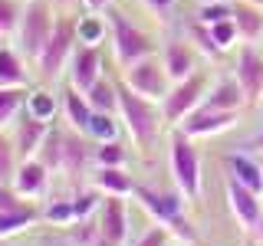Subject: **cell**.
<instances>
[{
    "label": "cell",
    "instance_id": "cell-1",
    "mask_svg": "<svg viewBox=\"0 0 263 246\" xmlns=\"http://www.w3.org/2000/svg\"><path fill=\"white\" fill-rule=\"evenodd\" d=\"M119 118H122V128H125V135L132 138V145L138 151H152L158 135L168 128L164 125V115H161V102H152V98L138 95L122 79H119Z\"/></svg>",
    "mask_w": 263,
    "mask_h": 246
},
{
    "label": "cell",
    "instance_id": "cell-2",
    "mask_svg": "<svg viewBox=\"0 0 263 246\" xmlns=\"http://www.w3.org/2000/svg\"><path fill=\"white\" fill-rule=\"evenodd\" d=\"M40 158L49 164V171L76 177V174H86V164L92 161V141L76 128H56L53 125Z\"/></svg>",
    "mask_w": 263,
    "mask_h": 246
},
{
    "label": "cell",
    "instance_id": "cell-3",
    "mask_svg": "<svg viewBox=\"0 0 263 246\" xmlns=\"http://www.w3.org/2000/svg\"><path fill=\"white\" fill-rule=\"evenodd\" d=\"M79 43V30H76V13H66L60 10L56 16V27L49 33L43 53L36 56V63H33V69H36V76L43 82H56L60 76H66V66L72 59V49Z\"/></svg>",
    "mask_w": 263,
    "mask_h": 246
},
{
    "label": "cell",
    "instance_id": "cell-4",
    "mask_svg": "<svg viewBox=\"0 0 263 246\" xmlns=\"http://www.w3.org/2000/svg\"><path fill=\"white\" fill-rule=\"evenodd\" d=\"M168 161H171V180H175V191L184 197L187 203H197L201 194H204L201 154H197V148H194V138H187L181 128H171Z\"/></svg>",
    "mask_w": 263,
    "mask_h": 246
},
{
    "label": "cell",
    "instance_id": "cell-5",
    "mask_svg": "<svg viewBox=\"0 0 263 246\" xmlns=\"http://www.w3.org/2000/svg\"><path fill=\"white\" fill-rule=\"evenodd\" d=\"M105 20H109V46H112V56H115V66H119V69H125V66L155 53V46H158L155 36L145 33L142 27H135L119 7H109V10H105Z\"/></svg>",
    "mask_w": 263,
    "mask_h": 246
},
{
    "label": "cell",
    "instance_id": "cell-6",
    "mask_svg": "<svg viewBox=\"0 0 263 246\" xmlns=\"http://www.w3.org/2000/svg\"><path fill=\"white\" fill-rule=\"evenodd\" d=\"M56 16H60V10L53 7V0H27L23 4V16H20V27H16L13 46L30 63H36V56L43 53L49 33L56 27Z\"/></svg>",
    "mask_w": 263,
    "mask_h": 246
},
{
    "label": "cell",
    "instance_id": "cell-7",
    "mask_svg": "<svg viewBox=\"0 0 263 246\" xmlns=\"http://www.w3.org/2000/svg\"><path fill=\"white\" fill-rule=\"evenodd\" d=\"M208 92H211V72H208V69H197V72H191L187 79L171 82L168 95L161 98L164 125H168V128H178L181 121L187 118V115L197 112V109L204 105Z\"/></svg>",
    "mask_w": 263,
    "mask_h": 246
},
{
    "label": "cell",
    "instance_id": "cell-8",
    "mask_svg": "<svg viewBox=\"0 0 263 246\" xmlns=\"http://www.w3.org/2000/svg\"><path fill=\"white\" fill-rule=\"evenodd\" d=\"M119 79L125 82L128 89H135L138 95L152 98V102H161V98L168 95V89H171V76H168V69H164L158 53H152V56H145V59L119 69Z\"/></svg>",
    "mask_w": 263,
    "mask_h": 246
},
{
    "label": "cell",
    "instance_id": "cell-9",
    "mask_svg": "<svg viewBox=\"0 0 263 246\" xmlns=\"http://www.w3.org/2000/svg\"><path fill=\"white\" fill-rule=\"evenodd\" d=\"M224 197H227V210L234 213V220L240 223V230L250 240H263V200L257 191L237 184L234 177L224 180Z\"/></svg>",
    "mask_w": 263,
    "mask_h": 246
},
{
    "label": "cell",
    "instance_id": "cell-10",
    "mask_svg": "<svg viewBox=\"0 0 263 246\" xmlns=\"http://www.w3.org/2000/svg\"><path fill=\"white\" fill-rule=\"evenodd\" d=\"M230 76L243 89L247 105L263 102V46L257 43H240L234 49V63H230Z\"/></svg>",
    "mask_w": 263,
    "mask_h": 246
},
{
    "label": "cell",
    "instance_id": "cell-11",
    "mask_svg": "<svg viewBox=\"0 0 263 246\" xmlns=\"http://www.w3.org/2000/svg\"><path fill=\"white\" fill-rule=\"evenodd\" d=\"M99 79H102V46L76 43L72 59L66 66V86L79 89V92H89Z\"/></svg>",
    "mask_w": 263,
    "mask_h": 246
},
{
    "label": "cell",
    "instance_id": "cell-12",
    "mask_svg": "<svg viewBox=\"0 0 263 246\" xmlns=\"http://www.w3.org/2000/svg\"><path fill=\"white\" fill-rule=\"evenodd\" d=\"M135 200H138V207L161 227H171L178 217H184V203H187L178 191L161 194V191H152V187H142V184H138V191H135Z\"/></svg>",
    "mask_w": 263,
    "mask_h": 246
},
{
    "label": "cell",
    "instance_id": "cell-13",
    "mask_svg": "<svg viewBox=\"0 0 263 246\" xmlns=\"http://www.w3.org/2000/svg\"><path fill=\"white\" fill-rule=\"evenodd\" d=\"M237 115H240V112H220V109H208V105H201V109L191 112L178 128L184 131L187 138H194V141H197V138H214V135H220V131L234 128Z\"/></svg>",
    "mask_w": 263,
    "mask_h": 246
},
{
    "label": "cell",
    "instance_id": "cell-14",
    "mask_svg": "<svg viewBox=\"0 0 263 246\" xmlns=\"http://www.w3.org/2000/svg\"><path fill=\"white\" fill-rule=\"evenodd\" d=\"M49 128H53L49 121L33 118L30 112H23L20 118L13 121V145H16V151H20V161L40 158V151H43V145L49 138Z\"/></svg>",
    "mask_w": 263,
    "mask_h": 246
},
{
    "label": "cell",
    "instance_id": "cell-15",
    "mask_svg": "<svg viewBox=\"0 0 263 246\" xmlns=\"http://www.w3.org/2000/svg\"><path fill=\"white\" fill-rule=\"evenodd\" d=\"M99 233L115 246L128 243V207L125 197H102V207H99Z\"/></svg>",
    "mask_w": 263,
    "mask_h": 246
},
{
    "label": "cell",
    "instance_id": "cell-16",
    "mask_svg": "<svg viewBox=\"0 0 263 246\" xmlns=\"http://www.w3.org/2000/svg\"><path fill=\"white\" fill-rule=\"evenodd\" d=\"M161 63H164V69H168L171 82H181V79L191 76V72L201 69V66H197V49L187 43V36H171V39H164V46H161Z\"/></svg>",
    "mask_w": 263,
    "mask_h": 246
},
{
    "label": "cell",
    "instance_id": "cell-17",
    "mask_svg": "<svg viewBox=\"0 0 263 246\" xmlns=\"http://www.w3.org/2000/svg\"><path fill=\"white\" fill-rule=\"evenodd\" d=\"M10 184L16 187L20 197H27V200H40V197H46V191H49V164L43 158L20 161V168H16V174H13Z\"/></svg>",
    "mask_w": 263,
    "mask_h": 246
},
{
    "label": "cell",
    "instance_id": "cell-18",
    "mask_svg": "<svg viewBox=\"0 0 263 246\" xmlns=\"http://www.w3.org/2000/svg\"><path fill=\"white\" fill-rule=\"evenodd\" d=\"M224 171L227 177H234L237 184L250 187V191L263 194V164H260V154H250V151H230L224 154Z\"/></svg>",
    "mask_w": 263,
    "mask_h": 246
},
{
    "label": "cell",
    "instance_id": "cell-19",
    "mask_svg": "<svg viewBox=\"0 0 263 246\" xmlns=\"http://www.w3.org/2000/svg\"><path fill=\"white\" fill-rule=\"evenodd\" d=\"M30 59L16 46H0V86L4 89H27L30 86Z\"/></svg>",
    "mask_w": 263,
    "mask_h": 246
},
{
    "label": "cell",
    "instance_id": "cell-20",
    "mask_svg": "<svg viewBox=\"0 0 263 246\" xmlns=\"http://www.w3.org/2000/svg\"><path fill=\"white\" fill-rule=\"evenodd\" d=\"M89 184L102 197H135V191H138V180L125 168H96Z\"/></svg>",
    "mask_w": 263,
    "mask_h": 246
},
{
    "label": "cell",
    "instance_id": "cell-21",
    "mask_svg": "<svg viewBox=\"0 0 263 246\" xmlns=\"http://www.w3.org/2000/svg\"><path fill=\"white\" fill-rule=\"evenodd\" d=\"M204 105L208 109H220V112H240V109H247V98H243V89L237 86V79L227 72V76L211 82V92L204 98Z\"/></svg>",
    "mask_w": 263,
    "mask_h": 246
},
{
    "label": "cell",
    "instance_id": "cell-22",
    "mask_svg": "<svg viewBox=\"0 0 263 246\" xmlns=\"http://www.w3.org/2000/svg\"><path fill=\"white\" fill-rule=\"evenodd\" d=\"M234 23L243 43L263 46V7L253 0H234Z\"/></svg>",
    "mask_w": 263,
    "mask_h": 246
},
{
    "label": "cell",
    "instance_id": "cell-23",
    "mask_svg": "<svg viewBox=\"0 0 263 246\" xmlns=\"http://www.w3.org/2000/svg\"><path fill=\"white\" fill-rule=\"evenodd\" d=\"M43 223V210L36 207L33 200H27L23 207H13V210H0V240H10L16 233H27L30 227Z\"/></svg>",
    "mask_w": 263,
    "mask_h": 246
},
{
    "label": "cell",
    "instance_id": "cell-24",
    "mask_svg": "<svg viewBox=\"0 0 263 246\" xmlns=\"http://www.w3.org/2000/svg\"><path fill=\"white\" fill-rule=\"evenodd\" d=\"M63 115H66V125L86 135L89 125H92V115H96V109L89 105L86 92H79V89L66 86V89H63Z\"/></svg>",
    "mask_w": 263,
    "mask_h": 246
},
{
    "label": "cell",
    "instance_id": "cell-25",
    "mask_svg": "<svg viewBox=\"0 0 263 246\" xmlns=\"http://www.w3.org/2000/svg\"><path fill=\"white\" fill-rule=\"evenodd\" d=\"M89 105H92L96 112H109V115H119V79H109L102 76L96 82L92 89L86 92Z\"/></svg>",
    "mask_w": 263,
    "mask_h": 246
},
{
    "label": "cell",
    "instance_id": "cell-26",
    "mask_svg": "<svg viewBox=\"0 0 263 246\" xmlns=\"http://www.w3.org/2000/svg\"><path fill=\"white\" fill-rule=\"evenodd\" d=\"M76 30H79V43H89V46H102L109 39V20L105 13H86L76 16Z\"/></svg>",
    "mask_w": 263,
    "mask_h": 246
},
{
    "label": "cell",
    "instance_id": "cell-27",
    "mask_svg": "<svg viewBox=\"0 0 263 246\" xmlns=\"http://www.w3.org/2000/svg\"><path fill=\"white\" fill-rule=\"evenodd\" d=\"M184 36H187V43H191L201 56H208V59H220V56H224L217 49V43H214V36H211V27H208V23H201L197 16L184 23Z\"/></svg>",
    "mask_w": 263,
    "mask_h": 246
},
{
    "label": "cell",
    "instance_id": "cell-28",
    "mask_svg": "<svg viewBox=\"0 0 263 246\" xmlns=\"http://www.w3.org/2000/svg\"><path fill=\"white\" fill-rule=\"evenodd\" d=\"M27 89H4L0 86V128H10L27 112Z\"/></svg>",
    "mask_w": 263,
    "mask_h": 246
},
{
    "label": "cell",
    "instance_id": "cell-29",
    "mask_svg": "<svg viewBox=\"0 0 263 246\" xmlns=\"http://www.w3.org/2000/svg\"><path fill=\"white\" fill-rule=\"evenodd\" d=\"M92 161H96V168H125L128 148L119 138L115 141H99V145H92Z\"/></svg>",
    "mask_w": 263,
    "mask_h": 246
},
{
    "label": "cell",
    "instance_id": "cell-30",
    "mask_svg": "<svg viewBox=\"0 0 263 246\" xmlns=\"http://www.w3.org/2000/svg\"><path fill=\"white\" fill-rule=\"evenodd\" d=\"M60 105L63 102H56V95L49 92V89H33L27 95V112L40 121H53L56 112H60Z\"/></svg>",
    "mask_w": 263,
    "mask_h": 246
},
{
    "label": "cell",
    "instance_id": "cell-31",
    "mask_svg": "<svg viewBox=\"0 0 263 246\" xmlns=\"http://www.w3.org/2000/svg\"><path fill=\"white\" fill-rule=\"evenodd\" d=\"M119 128H122V118H119V115L96 112L92 115V125H89V131H86V138L92 145H99V141H115V138H119Z\"/></svg>",
    "mask_w": 263,
    "mask_h": 246
},
{
    "label": "cell",
    "instance_id": "cell-32",
    "mask_svg": "<svg viewBox=\"0 0 263 246\" xmlns=\"http://www.w3.org/2000/svg\"><path fill=\"white\" fill-rule=\"evenodd\" d=\"M211 36H214V43H217L220 53H234V49L243 43L234 16H230V20H220V23H211Z\"/></svg>",
    "mask_w": 263,
    "mask_h": 246
},
{
    "label": "cell",
    "instance_id": "cell-33",
    "mask_svg": "<svg viewBox=\"0 0 263 246\" xmlns=\"http://www.w3.org/2000/svg\"><path fill=\"white\" fill-rule=\"evenodd\" d=\"M23 4L27 0H0V36L13 39L16 27H20V16H23Z\"/></svg>",
    "mask_w": 263,
    "mask_h": 246
},
{
    "label": "cell",
    "instance_id": "cell-34",
    "mask_svg": "<svg viewBox=\"0 0 263 246\" xmlns=\"http://www.w3.org/2000/svg\"><path fill=\"white\" fill-rule=\"evenodd\" d=\"M16 168H20V151L13 145V135H4L0 128V180H13Z\"/></svg>",
    "mask_w": 263,
    "mask_h": 246
},
{
    "label": "cell",
    "instance_id": "cell-35",
    "mask_svg": "<svg viewBox=\"0 0 263 246\" xmlns=\"http://www.w3.org/2000/svg\"><path fill=\"white\" fill-rule=\"evenodd\" d=\"M69 200H72V217H76V220L96 217L99 207H102V194H99L96 187H89V191H79L76 197H69Z\"/></svg>",
    "mask_w": 263,
    "mask_h": 246
},
{
    "label": "cell",
    "instance_id": "cell-36",
    "mask_svg": "<svg viewBox=\"0 0 263 246\" xmlns=\"http://www.w3.org/2000/svg\"><path fill=\"white\" fill-rule=\"evenodd\" d=\"M43 223L72 227V223H76V217H72V200H49L43 207Z\"/></svg>",
    "mask_w": 263,
    "mask_h": 246
},
{
    "label": "cell",
    "instance_id": "cell-37",
    "mask_svg": "<svg viewBox=\"0 0 263 246\" xmlns=\"http://www.w3.org/2000/svg\"><path fill=\"white\" fill-rule=\"evenodd\" d=\"M197 20L201 23H220V20H230L234 16V0H214V4H201L197 7Z\"/></svg>",
    "mask_w": 263,
    "mask_h": 246
},
{
    "label": "cell",
    "instance_id": "cell-38",
    "mask_svg": "<svg viewBox=\"0 0 263 246\" xmlns=\"http://www.w3.org/2000/svg\"><path fill=\"white\" fill-rule=\"evenodd\" d=\"M132 246H171V233H168L161 223H155V227H148Z\"/></svg>",
    "mask_w": 263,
    "mask_h": 246
},
{
    "label": "cell",
    "instance_id": "cell-39",
    "mask_svg": "<svg viewBox=\"0 0 263 246\" xmlns=\"http://www.w3.org/2000/svg\"><path fill=\"white\" fill-rule=\"evenodd\" d=\"M23 203H27V197L16 194L10 180H0V210H13V207H23Z\"/></svg>",
    "mask_w": 263,
    "mask_h": 246
},
{
    "label": "cell",
    "instance_id": "cell-40",
    "mask_svg": "<svg viewBox=\"0 0 263 246\" xmlns=\"http://www.w3.org/2000/svg\"><path fill=\"white\" fill-rule=\"evenodd\" d=\"M138 4H142L148 13H155L158 20H171V13H175L178 0H138Z\"/></svg>",
    "mask_w": 263,
    "mask_h": 246
},
{
    "label": "cell",
    "instance_id": "cell-41",
    "mask_svg": "<svg viewBox=\"0 0 263 246\" xmlns=\"http://www.w3.org/2000/svg\"><path fill=\"white\" fill-rule=\"evenodd\" d=\"M243 151H250V154H263V125L243 141Z\"/></svg>",
    "mask_w": 263,
    "mask_h": 246
},
{
    "label": "cell",
    "instance_id": "cell-42",
    "mask_svg": "<svg viewBox=\"0 0 263 246\" xmlns=\"http://www.w3.org/2000/svg\"><path fill=\"white\" fill-rule=\"evenodd\" d=\"M109 7H115V0H82V10L86 13H105Z\"/></svg>",
    "mask_w": 263,
    "mask_h": 246
},
{
    "label": "cell",
    "instance_id": "cell-43",
    "mask_svg": "<svg viewBox=\"0 0 263 246\" xmlns=\"http://www.w3.org/2000/svg\"><path fill=\"white\" fill-rule=\"evenodd\" d=\"M53 7H56V10H66V13H72L76 7H82V0H53Z\"/></svg>",
    "mask_w": 263,
    "mask_h": 246
},
{
    "label": "cell",
    "instance_id": "cell-44",
    "mask_svg": "<svg viewBox=\"0 0 263 246\" xmlns=\"http://www.w3.org/2000/svg\"><path fill=\"white\" fill-rule=\"evenodd\" d=\"M53 246H76V243H72V240H56Z\"/></svg>",
    "mask_w": 263,
    "mask_h": 246
},
{
    "label": "cell",
    "instance_id": "cell-45",
    "mask_svg": "<svg viewBox=\"0 0 263 246\" xmlns=\"http://www.w3.org/2000/svg\"><path fill=\"white\" fill-rule=\"evenodd\" d=\"M243 246H257V240H250V236H247V243Z\"/></svg>",
    "mask_w": 263,
    "mask_h": 246
},
{
    "label": "cell",
    "instance_id": "cell-46",
    "mask_svg": "<svg viewBox=\"0 0 263 246\" xmlns=\"http://www.w3.org/2000/svg\"><path fill=\"white\" fill-rule=\"evenodd\" d=\"M197 4H214V0H197Z\"/></svg>",
    "mask_w": 263,
    "mask_h": 246
},
{
    "label": "cell",
    "instance_id": "cell-47",
    "mask_svg": "<svg viewBox=\"0 0 263 246\" xmlns=\"http://www.w3.org/2000/svg\"><path fill=\"white\" fill-rule=\"evenodd\" d=\"M0 246H7V240H0Z\"/></svg>",
    "mask_w": 263,
    "mask_h": 246
},
{
    "label": "cell",
    "instance_id": "cell-48",
    "mask_svg": "<svg viewBox=\"0 0 263 246\" xmlns=\"http://www.w3.org/2000/svg\"><path fill=\"white\" fill-rule=\"evenodd\" d=\"M0 46H4V36H0Z\"/></svg>",
    "mask_w": 263,
    "mask_h": 246
},
{
    "label": "cell",
    "instance_id": "cell-49",
    "mask_svg": "<svg viewBox=\"0 0 263 246\" xmlns=\"http://www.w3.org/2000/svg\"><path fill=\"white\" fill-rule=\"evenodd\" d=\"M178 246H187V243H178Z\"/></svg>",
    "mask_w": 263,
    "mask_h": 246
},
{
    "label": "cell",
    "instance_id": "cell-50",
    "mask_svg": "<svg viewBox=\"0 0 263 246\" xmlns=\"http://www.w3.org/2000/svg\"><path fill=\"white\" fill-rule=\"evenodd\" d=\"M260 164H263V154H260Z\"/></svg>",
    "mask_w": 263,
    "mask_h": 246
}]
</instances>
